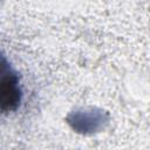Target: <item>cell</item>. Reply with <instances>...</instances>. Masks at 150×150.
I'll list each match as a JSON object with an SVG mask.
<instances>
[{"mask_svg":"<svg viewBox=\"0 0 150 150\" xmlns=\"http://www.w3.org/2000/svg\"><path fill=\"white\" fill-rule=\"evenodd\" d=\"M4 66L2 81H1V108L2 110H14L20 102L21 91L18 86V77L9 69L6 70Z\"/></svg>","mask_w":150,"mask_h":150,"instance_id":"cell-1","label":"cell"}]
</instances>
